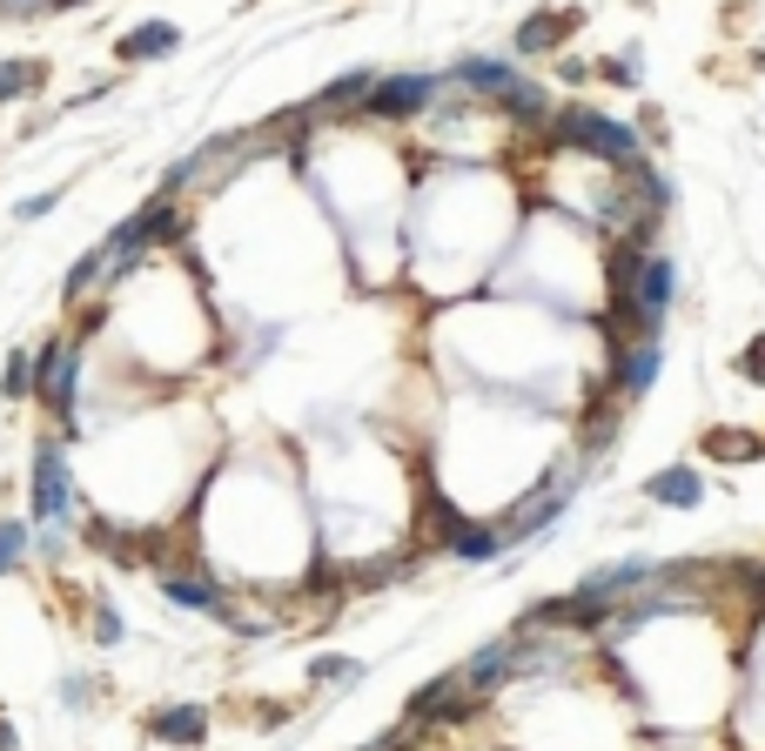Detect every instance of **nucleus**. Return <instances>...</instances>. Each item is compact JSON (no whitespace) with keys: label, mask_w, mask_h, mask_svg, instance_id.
<instances>
[{"label":"nucleus","mask_w":765,"mask_h":751,"mask_svg":"<svg viewBox=\"0 0 765 751\" xmlns=\"http://www.w3.org/2000/svg\"><path fill=\"white\" fill-rule=\"evenodd\" d=\"M161 598L182 611H201V617H222V604H229L209 577H188V571H161Z\"/></svg>","instance_id":"obj_11"},{"label":"nucleus","mask_w":765,"mask_h":751,"mask_svg":"<svg viewBox=\"0 0 765 751\" xmlns=\"http://www.w3.org/2000/svg\"><path fill=\"white\" fill-rule=\"evenodd\" d=\"M578 484H584V463H564V470H551V477H538L531 490H523V497L510 503L504 537L517 543V537H538V530H551V524L564 517V503L578 497Z\"/></svg>","instance_id":"obj_2"},{"label":"nucleus","mask_w":765,"mask_h":751,"mask_svg":"<svg viewBox=\"0 0 765 751\" xmlns=\"http://www.w3.org/2000/svg\"><path fill=\"white\" fill-rule=\"evenodd\" d=\"M739 376H745V383H765V336H752V342H745V355H739Z\"/></svg>","instance_id":"obj_26"},{"label":"nucleus","mask_w":765,"mask_h":751,"mask_svg":"<svg viewBox=\"0 0 765 751\" xmlns=\"http://www.w3.org/2000/svg\"><path fill=\"white\" fill-rule=\"evenodd\" d=\"M644 497L665 503V510H699L705 503V477H699L692 463H671V470H658V477L644 484Z\"/></svg>","instance_id":"obj_9"},{"label":"nucleus","mask_w":765,"mask_h":751,"mask_svg":"<svg viewBox=\"0 0 765 751\" xmlns=\"http://www.w3.org/2000/svg\"><path fill=\"white\" fill-rule=\"evenodd\" d=\"M54 14V0H0V21H40Z\"/></svg>","instance_id":"obj_25"},{"label":"nucleus","mask_w":765,"mask_h":751,"mask_svg":"<svg viewBox=\"0 0 765 751\" xmlns=\"http://www.w3.org/2000/svg\"><path fill=\"white\" fill-rule=\"evenodd\" d=\"M0 389H8L14 403H21V397H34V355H27V349H14V355H8V370H0Z\"/></svg>","instance_id":"obj_20"},{"label":"nucleus","mask_w":765,"mask_h":751,"mask_svg":"<svg viewBox=\"0 0 765 751\" xmlns=\"http://www.w3.org/2000/svg\"><path fill=\"white\" fill-rule=\"evenodd\" d=\"M544 148H557V154H591V162H604V168H631V162H638V128H625V122H612V114L571 101V108L551 114Z\"/></svg>","instance_id":"obj_1"},{"label":"nucleus","mask_w":765,"mask_h":751,"mask_svg":"<svg viewBox=\"0 0 765 751\" xmlns=\"http://www.w3.org/2000/svg\"><path fill=\"white\" fill-rule=\"evenodd\" d=\"M557 74H564V82H584V74H591V61H578V54H564V61H557Z\"/></svg>","instance_id":"obj_28"},{"label":"nucleus","mask_w":765,"mask_h":751,"mask_svg":"<svg viewBox=\"0 0 765 751\" xmlns=\"http://www.w3.org/2000/svg\"><path fill=\"white\" fill-rule=\"evenodd\" d=\"M377 88V74L370 67H356V74H336L330 88H322L316 101H309V114H343V108H362V95Z\"/></svg>","instance_id":"obj_13"},{"label":"nucleus","mask_w":765,"mask_h":751,"mask_svg":"<svg viewBox=\"0 0 765 751\" xmlns=\"http://www.w3.org/2000/svg\"><path fill=\"white\" fill-rule=\"evenodd\" d=\"M658 370H665V349H658V342H631V349H612V370H604V397H618V403L652 397Z\"/></svg>","instance_id":"obj_6"},{"label":"nucleus","mask_w":765,"mask_h":751,"mask_svg":"<svg viewBox=\"0 0 765 751\" xmlns=\"http://www.w3.org/2000/svg\"><path fill=\"white\" fill-rule=\"evenodd\" d=\"M436 95H443L436 74H377V88L362 95V114L370 122H410V114L436 108Z\"/></svg>","instance_id":"obj_5"},{"label":"nucleus","mask_w":765,"mask_h":751,"mask_svg":"<svg viewBox=\"0 0 765 751\" xmlns=\"http://www.w3.org/2000/svg\"><path fill=\"white\" fill-rule=\"evenodd\" d=\"M27 550H34V530H27V524H14V517H0V577L21 571Z\"/></svg>","instance_id":"obj_18"},{"label":"nucleus","mask_w":765,"mask_h":751,"mask_svg":"<svg viewBox=\"0 0 765 751\" xmlns=\"http://www.w3.org/2000/svg\"><path fill=\"white\" fill-rule=\"evenodd\" d=\"M0 751H21V738H14V725L0 718Z\"/></svg>","instance_id":"obj_29"},{"label":"nucleus","mask_w":765,"mask_h":751,"mask_svg":"<svg viewBox=\"0 0 765 751\" xmlns=\"http://www.w3.org/2000/svg\"><path fill=\"white\" fill-rule=\"evenodd\" d=\"M101 275H108V255L95 249V255H81V262L67 268V283H61V296H67V302H74V296H88V289L101 283Z\"/></svg>","instance_id":"obj_19"},{"label":"nucleus","mask_w":765,"mask_h":751,"mask_svg":"<svg viewBox=\"0 0 765 751\" xmlns=\"http://www.w3.org/2000/svg\"><path fill=\"white\" fill-rule=\"evenodd\" d=\"M54 202H61V188H40V195H27V202H21L14 215H21V222H40V215H48Z\"/></svg>","instance_id":"obj_27"},{"label":"nucleus","mask_w":765,"mask_h":751,"mask_svg":"<svg viewBox=\"0 0 765 751\" xmlns=\"http://www.w3.org/2000/svg\"><path fill=\"white\" fill-rule=\"evenodd\" d=\"M638 74H644L638 67V48H625L618 61H604V82H618V88H638Z\"/></svg>","instance_id":"obj_24"},{"label":"nucleus","mask_w":765,"mask_h":751,"mask_svg":"<svg viewBox=\"0 0 765 751\" xmlns=\"http://www.w3.org/2000/svg\"><path fill=\"white\" fill-rule=\"evenodd\" d=\"M34 517L54 524V530L74 524V470H67L61 437H40L34 443Z\"/></svg>","instance_id":"obj_3"},{"label":"nucleus","mask_w":765,"mask_h":751,"mask_svg":"<svg viewBox=\"0 0 765 751\" xmlns=\"http://www.w3.org/2000/svg\"><path fill=\"white\" fill-rule=\"evenodd\" d=\"M504 550H510L504 524H464L457 543H451V558H464V564H491V558H504Z\"/></svg>","instance_id":"obj_14"},{"label":"nucleus","mask_w":765,"mask_h":751,"mask_svg":"<svg viewBox=\"0 0 765 751\" xmlns=\"http://www.w3.org/2000/svg\"><path fill=\"white\" fill-rule=\"evenodd\" d=\"M451 82L477 88L483 101H504V95H510V82H517V67H510V61H483V54H464V61H457V74H451Z\"/></svg>","instance_id":"obj_12"},{"label":"nucleus","mask_w":765,"mask_h":751,"mask_svg":"<svg viewBox=\"0 0 765 751\" xmlns=\"http://www.w3.org/2000/svg\"><path fill=\"white\" fill-rule=\"evenodd\" d=\"M95 644H101V651L121 644V611H114V604H95Z\"/></svg>","instance_id":"obj_23"},{"label":"nucleus","mask_w":765,"mask_h":751,"mask_svg":"<svg viewBox=\"0 0 765 751\" xmlns=\"http://www.w3.org/2000/svg\"><path fill=\"white\" fill-rule=\"evenodd\" d=\"M349 678H362V664H349V658H309V685H349Z\"/></svg>","instance_id":"obj_22"},{"label":"nucleus","mask_w":765,"mask_h":751,"mask_svg":"<svg viewBox=\"0 0 765 751\" xmlns=\"http://www.w3.org/2000/svg\"><path fill=\"white\" fill-rule=\"evenodd\" d=\"M430 530H436V543H443V550H451V543H457L464 517H457V503H451V497H430Z\"/></svg>","instance_id":"obj_21"},{"label":"nucleus","mask_w":765,"mask_h":751,"mask_svg":"<svg viewBox=\"0 0 765 751\" xmlns=\"http://www.w3.org/2000/svg\"><path fill=\"white\" fill-rule=\"evenodd\" d=\"M631 302L644 309V323H665V315H671V302H678V268L665 262V255H644L638 262V283H631Z\"/></svg>","instance_id":"obj_7"},{"label":"nucleus","mask_w":765,"mask_h":751,"mask_svg":"<svg viewBox=\"0 0 765 751\" xmlns=\"http://www.w3.org/2000/svg\"><path fill=\"white\" fill-rule=\"evenodd\" d=\"M175 48H182V27L175 21H141V27H128L114 41L121 61H161V54H175Z\"/></svg>","instance_id":"obj_10"},{"label":"nucleus","mask_w":765,"mask_h":751,"mask_svg":"<svg viewBox=\"0 0 765 751\" xmlns=\"http://www.w3.org/2000/svg\"><path fill=\"white\" fill-rule=\"evenodd\" d=\"M40 82H48V67H40V61H0V108L21 101V95H34Z\"/></svg>","instance_id":"obj_17"},{"label":"nucleus","mask_w":765,"mask_h":751,"mask_svg":"<svg viewBox=\"0 0 765 751\" xmlns=\"http://www.w3.org/2000/svg\"><path fill=\"white\" fill-rule=\"evenodd\" d=\"M578 27H584L578 8H564V14H531V21L517 27V54H523V61H531V54H557L564 34H578Z\"/></svg>","instance_id":"obj_8"},{"label":"nucleus","mask_w":765,"mask_h":751,"mask_svg":"<svg viewBox=\"0 0 765 751\" xmlns=\"http://www.w3.org/2000/svg\"><path fill=\"white\" fill-rule=\"evenodd\" d=\"M74 370H81V342H61V336L40 342V355H34V397L48 403V416H54L61 429L74 423V389H81Z\"/></svg>","instance_id":"obj_4"},{"label":"nucleus","mask_w":765,"mask_h":751,"mask_svg":"<svg viewBox=\"0 0 765 751\" xmlns=\"http://www.w3.org/2000/svg\"><path fill=\"white\" fill-rule=\"evenodd\" d=\"M705 456L712 463H758L765 437H758V429H705Z\"/></svg>","instance_id":"obj_15"},{"label":"nucleus","mask_w":765,"mask_h":751,"mask_svg":"<svg viewBox=\"0 0 765 751\" xmlns=\"http://www.w3.org/2000/svg\"><path fill=\"white\" fill-rule=\"evenodd\" d=\"M155 731L169 744H201V738H209V711H201V704H169L155 718Z\"/></svg>","instance_id":"obj_16"},{"label":"nucleus","mask_w":765,"mask_h":751,"mask_svg":"<svg viewBox=\"0 0 765 751\" xmlns=\"http://www.w3.org/2000/svg\"><path fill=\"white\" fill-rule=\"evenodd\" d=\"M758 61H765V48H758Z\"/></svg>","instance_id":"obj_30"}]
</instances>
